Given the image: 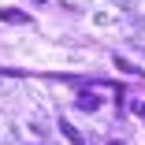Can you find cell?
<instances>
[{
    "label": "cell",
    "mask_w": 145,
    "mask_h": 145,
    "mask_svg": "<svg viewBox=\"0 0 145 145\" xmlns=\"http://www.w3.org/2000/svg\"><path fill=\"white\" fill-rule=\"evenodd\" d=\"M0 22H30V15L19 8H0Z\"/></svg>",
    "instance_id": "6da1fadb"
},
{
    "label": "cell",
    "mask_w": 145,
    "mask_h": 145,
    "mask_svg": "<svg viewBox=\"0 0 145 145\" xmlns=\"http://www.w3.org/2000/svg\"><path fill=\"white\" fill-rule=\"evenodd\" d=\"M60 134H63V138H67L71 145H86V138H82V134H78V130H74V127L67 123V119H60Z\"/></svg>",
    "instance_id": "7a4b0ae2"
},
{
    "label": "cell",
    "mask_w": 145,
    "mask_h": 145,
    "mask_svg": "<svg viewBox=\"0 0 145 145\" xmlns=\"http://www.w3.org/2000/svg\"><path fill=\"white\" fill-rule=\"evenodd\" d=\"M115 67H119L123 74H138V78H145V71H141L138 63H130V60H123V56H115Z\"/></svg>",
    "instance_id": "3957f363"
},
{
    "label": "cell",
    "mask_w": 145,
    "mask_h": 145,
    "mask_svg": "<svg viewBox=\"0 0 145 145\" xmlns=\"http://www.w3.org/2000/svg\"><path fill=\"white\" fill-rule=\"evenodd\" d=\"M97 104H101L97 93H93V97H89V93H82V97H78V108H82V112H97Z\"/></svg>",
    "instance_id": "277c9868"
},
{
    "label": "cell",
    "mask_w": 145,
    "mask_h": 145,
    "mask_svg": "<svg viewBox=\"0 0 145 145\" xmlns=\"http://www.w3.org/2000/svg\"><path fill=\"white\" fill-rule=\"evenodd\" d=\"M108 145H123V141H108Z\"/></svg>",
    "instance_id": "5b68a950"
},
{
    "label": "cell",
    "mask_w": 145,
    "mask_h": 145,
    "mask_svg": "<svg viewBox=\"0 0 145 145\" xmlns=\"http://www.w3.org/2000/svg\"><path fill=\"white\" fill-rule=\"evenodd\" d=\"M138 112H141V115H145V104H141V108H138Z\"/></svg>",
    "instance_id": "8992f818"
}]
</instances>
